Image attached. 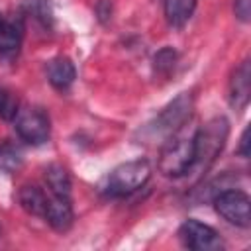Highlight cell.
Listing matches in <instances>:
<instances>
[{"label": "cell", "mask_w": 251, "mask_h": 251, "mask_svg": "<svg viewBox=\"0 0 251 251\" xmlns=\"http://www.w3.org/2000/svg\"><path fill=\"white\" fill-rule=\"evenodd\" d=\"M14 122V129L22 141L29 145H41L51 135L49 116L37 106H24L18 110Z\"/></svg>", "instance_id": "cell-5"}, {"label": "cell", "mask_w": 251, "mask_h": 251, "mask_svg": "<svg viewBox=\"0 0 251 251\" xmlns=\"http://www.w3.org/2000/svg\"><path fill=\"white\" fill-rule=\"evenodd\" d=\"M18 110H20V102H18L16 94L6 88H0V120L12 122L18 114Z\"/></svg>", "instance_id": "cell-18"}, {"label": "cell", "mask_w": 251, "mask_h": 251, "mask_svg": "<svg viewBox=\"0 0 251 251\" xmlns=\"http://www.w3.org/2000/svg\"><path fill=\"white\" fill-rule=\"evenodd\" d=\"M47 78H49V84L53 88L67 90L73 86V82L76 78V69L69 57L59 55L47 63Z\"/></svg>", "instance_id": "cell-11"}, {"label": "cell", "mask_w": 251, "mask_h": 251, "mask_svg": "<svg viewBox=\"0 0 251 251\" xmlns=\"http://www.w3.org/2000/svg\"><path fill=\"white\" fill-rule=\"evenodd\" d=\"M239 155L241 157H249V127H245L243 129V133H241V139H239Z\"/></svg>", "instance_id": "cell-20"}, {"label": "cell", "mask_w": 251, "mask_h": 251, "mask_svg": "<svg viewBox=\"0 0 251 251\" xmlns=\"http://www.w3.org/2000/svg\"><path fill=\"white\" fill-rule=\"evenodd\" d=\"M20 167H22V153L10 143H2L0 145V171L14 173Z\"/></svg>", "instance_id": "cell-16"}, {"label": "cell", "mask_w": 251, "mask_h": 251, "mask_svg": "<svg viewBox=\"0 0 251 251\" xmlns=\"http://www.w3.org/2000/svg\"><path fill=\"white\" fill-rule=\"evenodd\" d=\"M151 176V165L147 159H133L118 165L102 182V192L110 198H124L143 188Z\"/></svg>", "instance_id": "cell-3"}, {"label": "cell", "mask_w": 251, "mask_h": 251, "mask_svg": "<svg viewBox=\"0 0 251 251\" xmlns=\"http://www.w3.org/2000/svg\"><path fill=\"white\" fill-rule=\"evenodd\" d=\"M227 135H229V122L224 116H216L198 129H194V163L190 173L204 175L222 153Z\"/></svg>", "instance_id": "cell-1"}, {"label": "cell", "mask_w": 251, "mask_h": 251, "mask_svg": "<svg viewBox=\"0 0 251 251\" xmlns=\"http://www.w3.org/2000/svg\"><path fill=\"white\" fill-rule=\"evenodd\" d=\"M24 29L22 16H0V63L16 61L22 49Z\"/></svg>", "instance_id": "cell-8"}, {"label": "cell", "mask_w": 251, "mask_h": 251, "mask_svg": "<svg viewBox=\"0 0 251 251\" xmlns=\"http://www.w3.org/2000/svg\"><path fill=\"white\" fill-rule=\"evenodd\" d=\"M43 218H45V222H47L55 231H67V229H71L73 218H75L71 198L51 194L49 200H47V208H45Z\"/></svg>", "instance_id": "cell-10"}, {"label": "cell", "mask_w": 251, "mask_h": 251, "mask_svg": "<svg viewBox=\"0 0 251 251\" xmlns=\"http://www.w3.org/2000/svg\"><path fill=\"white\" fill-rule=\"evenodd\" d=\"M192 96L188 92L178 94L173 102H169L159 114L157 118L149 124V133L153 137H169L173 133H176L180 127H184V124L190 120L192 114Z\"/></svg>", "instance_id": "cell-4"}, {"label": "cell", "mask_w": 251, "mask_h": 251, "mask_svg": "<svg viewBox=\"0 0 251 251\" xmlns=\"http://www.w3.org/2000/svg\"><path fill=\"white\" fill-rule=\"evenodd\" d=\"M214 208L231 226H237V227L251 226V200L243 190H237V188L220 190L214 196Z\"/></svg>", "instance_id": "cell-6"}, {"label": "cell", "mask_w": 251, "mask_h": 251, "mask_svg": "<svg viewBox=\"0 0 251 251\" xmlns=\"http://www.w3.org/2000/svg\"><path fill=\"white\" fill-rule=\"evenodd\" d=\"M163 2V14L169 25L182 27L194 14L198 0H161Z\"/></svg>", "instance_id": "cell-13"}, {"label": "cell", "mask_w": 251, "mask_h": 251, "mask_svg": "<svg viewBox=\"0 0 251 251\" xmlns=\"http://www.w3.org/2000/svg\"><path fill=\"white\" fill-rule=\"evenodd\" d=\"M20 6H22V12L25 16H31L41 25H51L53 24L51 0H20Z\"/></svg>", "instance_id": "cell-15"}, {"label": "cell", "mask_w": 251, "mask_h": 251, "mask_svg": "<svg viewBox=\"0 0 251 251\" xmlns=\"http://www.w3.org/2000/svg\"><path fill=\"white\" fill-rule=\"evenodd\" d=\"M176 65V51L173 47H163L153 57V69L159 75H169Z\"/></svg>", "instance_id": "cell-17"}, {"label": "cell", "mask_w": 251, "mask_h": 251, "mask_svg": "<svg viewBox=\"0 0 251 251\" xmlns=\"http://www.w3.org/2000/svg\"><path fill=\"white\" fill-rule=\"evenodd\" d=\"M233 12H235L237 20L247 24L249 18H251V0H235L233 2Z\"/></svg>", "instance_id": "cell-19"}, {"label": "cell", "mask_w": 251, "mask_h": 251, "mask_svg": "<svg viewBox=\"0 0 251 251\" xmlns=\"http://www.w3.org/2000/svg\"><path fill=\"white\" fill-rule=\"evenodd\" d=\"M194 163V131L184 133L182 127L169 135L167 141L163 143L159 151V161L157 169L169 176V178H178L190 173Z\"/></svg>", "instance_id": "cell-2"}, {"label": "cell", "mask_w": 251, "mask_h": 251, "mask_svg": "<svg viewBox=\"0 0 251 251\" xmlns=\"http://www.w3.org/2000/svg\"><path fill=\"white\" fill-rule=\"evenodd\" d=\"M47 200H49V196L43 192V188H39L35 184H24L18 190L20 206L31 216H41L43 218L45 208H47Z\"/></svg>", "instance_id": "cell-12"}, {"label": "cell", "mask_w": 251, "mask_h": 251, "mask_svg": "<svg viewBox=\"0 0 251 251\" xmlns=\"http://www.w3.org/2000/svg\"><path fill=\"white\" fill-rule=\"evenodd\" d=\"M178 237H180L182 245L192 249V251H220V249H224V241H222L220 233L212 226L202 224L198 220H186L178 227Z\"/></svg>", "instance_id": "cell-7"}, {"label": "cell", "mask_w": 251, "mask_h": 251, "mask_svg": "<svg viewBox=\"0 0 251 251\" xmlns=\"http://www.w3.org/2000/svg\"><path fill=\"white\" fill-rule=\"evenodd\" d=\"M43 178H45V184H47L51 194L71 198V176H69V173L63 165H59V163L47 165L45 173H43Z\"/></svg>", "instance_id": "cell-14"}, {"label": "cell", "mask_w": 251, "mask_h": 251, "mask_svg": "<svg viewBox=\"0 0 251 251\" xmlns=\"http://www.w3.org/2000/svg\"><path fill=\"white\" fill-rule=\"evenodd\" d=\"M249 94H251V67H249V59H245L231 73L229 94H227L229 106L233 110L241 112L249 102Z\"/></svg>", "instance_id": "cell-9"}]
</instances>
